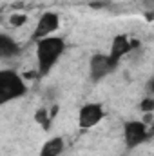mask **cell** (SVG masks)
<instances>
[{
  "label": "cell",
  "instance_id": "obj_3",
  "mask_svg": "<svg viewBox=\"0 0 154 156\" xmlns=\"http://www.w3.org/2000/svg\"><path fill=\"white\" fill-rule=\"evenodd\" d=\"M149 138H151V131H149L147 123H143L142 120L125 122V125H123V144L129 151L143 145Z\"/></svg>",
  "mask_w": 154,
  "mask_h": 156
},
{
  "label": "cell",
  "instance_id": "obj_10",
  "mask_svg": "<svg viewBox=\"0 0 154 156\" xmlns=\"http://www.w3.org/2000/svg\"><path fill=\"white\" fill-rule=\"evenodd\" d=\"M26 22H27V15H24V13H15V15L9 16V24H11L13 27H20V26H24Z\"/></svg>",
  "mask_w": 154,
  "mask_h": 156
},
{
  "label": "cell",
  "instance_id": "obj_9",
  "mask_svg": "<svg viewBox=\"0 0 154 156\" xmlns=\"http://www.w3.org/2000/svg\"><path fill=\"white\" fill-rule=\"evenodd\" d=\"M65 151V140L62 136H51L40 147L38 156H62Z\"/></svg>",
  "mask_w": 154,
  "mask_h": 156
},
{
  "label": "cell",
  "instance_id": "obj_2",
  "mask_svg": "<svg viewBox=\"0 0 154 156\" xmlns=\"http://www.w3.org/2000/svg\"><path fill=\"white\" fill-rule=\"evenodd\" d=\"M27 94V83L15 69H0V107Z\"/></svg>",
  "mask_w": 154,
  "mask_h": 156
},
{
  "label": "cell",
  "instance_id": "obj_5",
  "mask_svg": "<svg viewBox=\"0 0 154 156\" xmlns=\"http://www.w3.org/2000/svg\"><path fill=\"white\" fill-rule=\"evenodd\" d=\"M105 116V109L102 104L98 102H89L83 104L78 111V127L83 131H89L93 127H96Z\"/></svg>",
  "mask_w": 154,
  "mask_h": 156
},
{
  "label": "cell",
  "instance_id": "obj_7",
  "mask_svg": "<svg viewBox=\"0 0 154 156\" xmlns=\"http://www.w3.org/2000/svg\"><path fill=\"white\" fill-rule=\"evenodd\" d=\"M134 45H136V42H131V38L127 35H116L113 38V42H111V51L107 55L114 60L116 64H120L121 58L127 56L134 49Z\"/></svg>",
  "mask_w": 154,
  "mask_h": 156
},
{
  "label": "cell",
  "instance_id": "obj_8",
  "mask_svg": "<svg viewBox=\"0 0 154 156\" xmlns=\"http://www.w3.org/2000/svg\"><path fill=\"white\" fill-rule=\"evenodd\" d=\"M22 53V47L18 45V42L11 38L5 33H0V60H11L16 58Z\"/></svg>",
  "mask_w": 154,
  "mask_h": 156
},
{
  "label": "cell",
  "instance_id": "obj_4",
  "mask_svg": "<svg viewBox=\"0 0 154 156\" xmlns=\"http://www.w3.org/2000/svg\"><path fill=\"white\" fill-rule=\"evenodd\" d=\"M120 64H116L114 60L105 55V53H96L91 56L89 60V78L93 82H102L105 76L113 75L116 69H118Z\"/></svg>",
  "mask_w": 154,
  "mask_h": 156
},
{
  "label": "cell",
  "instance_id": "obj_11",
  "mask_svg": "<svg viewBox=\"0 0 154 156\" xmlns=\"http://www.w3.org/2000/svg\"><path fill=\"white\" fill-rule=\"evenodd\" d=\"M140 109H142L143 113H152L154 111V98L151 96V94L140 102Z\"/></svg>",
  "mask_w": 154,
  "mask_h": 156
},
{
  "label": "cell",
  "instance_id": "obj_1",
  "mask_svg": "<svg viewBox=\"0 0 154 156\" xmlns=\"http://www.w3.org/2000/svg\"><path fill=\"white\" fill-rule=\"evenodd\" d=\"M65 40L51 35L37 40V76H47L65 53Z\"/></svg>",
  "mask_w": 154,
  "mask_h": 156
},
{
  "label": "cell",
  "instance_id": "obj_6",
  "mask_svg": "<svg viewBox=\"0 0 154 156\" xmlns=\"http://www.w3.org/2000/svg\"><path fill=\"white\" fill-rule=\"evenodd\" d=\"M60 27V15L56 11H45L42 13L33 29V42H37L40 38H45V37H51L58 31Z\"/></svg>",
  "mask_w": 154,
  "mask_h": 156
}]
</instances>
